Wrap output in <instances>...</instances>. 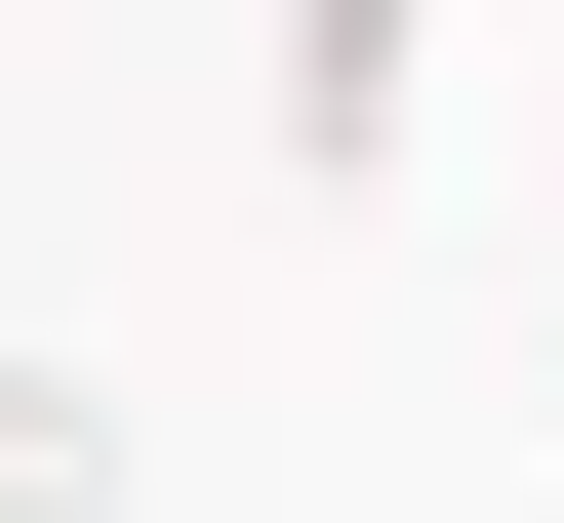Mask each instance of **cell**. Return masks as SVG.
Returning <instances> with one entry per match:
<instances>
[{
  "instance_id": "6da1fadb",
  "label": "cell",
  "mask_w": 564,
  "mask_h": 523,
  "mask_svg": "<svg viewBox=\"0 0 564 523\" xmlns=\"http://www.w3.org/2000/svg\"><path fill=\"white\" fill-rule=\"evenodd\" d=\"M242 41H282V162H323V201L444 162V0H242Z\"/></svg>"
},
{
  "instance_id": "7a4b0ae2",
  "label": "cell",
  "mask_w": 564,
  "mask_h": 523,
  "mask_svg": "<svg viewBox=\"0 0 564 523\" xmlns=\"http://www.w3.org/2000/svg\"><path fill=\"white\" fill-rule=\"evenodd\" d=\"M0 523H121V403L82 362H0Z\"/></svg>"
},
{
  "instance_id": "3957f363",
  "label": "cell",
  "mask_w": 564,
  "mask_h": 523,
  "mask_svg": "<svg viewBox=\"0 0 564 523\" xmlns=\"http://www.w3.org/2000/svg\"><path fill=\"white\" fill-rule=\"evenodd\" d=\"M524 403H564V323H524Z\"/></svg>"
}]
</instances>
